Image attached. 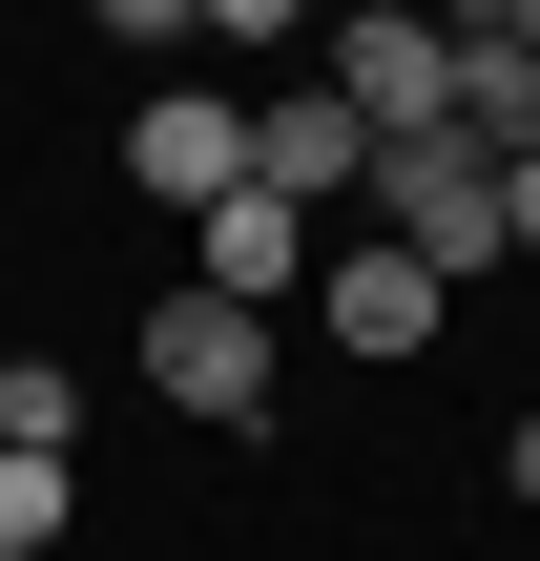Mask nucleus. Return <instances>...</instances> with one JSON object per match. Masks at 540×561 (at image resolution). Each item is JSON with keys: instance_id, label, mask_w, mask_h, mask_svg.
<instances>
[{"instance_id": "f03ea898", "label": "nucleus", "mask_w": 540, "mask_h": 561, "mask_svg": "<svg viewBox=\"0 0 540 561\" xmlns=\"http://www.w3.org/2000/svg\"><path fill=\"white\" fill-rule=\"evenodd\" d=\"M375 250H416L437 291H479L520 229H499V167L458 146V125H416V146H375Z\"/></svg>"}, {"instance_id": "7ed1b4c3", "label": "nucleus", "mask_w": 540, "mask_h": 561, "mask_svg": "<svg viewBox=\"0 0 540 561\" xmlns=\"http://www.w3.org/2000/svg\"><path fill=\"white\" fill-rule=\"evenodd\" d=\"M146 396H166V416H208V437H250V416H271V312L166 291V312H146Z\"/></svg>"}, {"instance_id": "9d476101", "label": "nucleus", "mask_w": 540, "mask_h": 561, "mask_svg": "<svg viewBox=\"0 0 540 561\" xmlns=\"http://www.w3.org/2000/svg\"><path fill=\"white\" fill-rule=\"evenodd\" d=\"M62 520H83V458H0V561H42Z\"/></svg>"}, {"instance_id": "39448f33", "label": "nucleus", "mask_w": 540, "mask_h": 561, "mask_svg": "<svg viewBox=\"0 0 540 561\" xmlns=\"http://www.w3.org/2000/svg\"><path fill=\"white\" fill-rule=\"evenodd\" d=\"M250 187H271V208H354V187H375V125H354L333 83H271V104H250Z\"/></svg>"}, {"instance_id": "9b49d317", "label": "nucleus", "mask_w": 540, "mask_h": 561, "mask_svg": "<svg viewBox=\"0 0 540 561\" xmlns=\"http://www.w3.org/2000/svg\"><path fill=\"white\" fill-rule=\"evenodd\" d=\"M333 0H187V42H229V62H271V42H312Z\"/></svg>"}, {"instance_id": "4468645a", "label": "nucleus", "mask_w": 540, "mask_h": 561, "mask_svg": "<svg viewBox=\"0 0 540 561\" xmlns=\"http://www.w3.org/2000/svg\"><path fill=\"white\" fill-rule=\"evenodd\" d=\"M437 21H458V0H437Z\"/></svg>"}, {"instance_id": "1a4fd4ad", "label": "nucleus", "mask_w": 540, "mask_h": 561, "mask_svg": "<svg viewBox=\"0 0 540 561\" xmlns=\"http://www.w3.org/2000/svg\"><path fill=\"white\" fill-rule=\"evenodd\" d=\"M0 458H83V375L62 354H0Z\"/></svg>"}, {"instance_id": "f8f14e48", "label": "nucleus", "mask_w": 540, "mask_h": 561, "mask_svg": "<svg viewBox=\"0 0 540 561\" xmlns=\"http://www.w3.org/2000/svg\"><path fill=\"white\" fill-rule=\"evenodd\" d=\"M499 229H520V250H540V167H499Z\"/></svg>"}, {"instance_id": "423d86ee", "label": "nucleus", "mask_w": 540, "mask_h": 561, "mask_svg": "<svg viewBox=\"0 0 540 561\" xmlns=\"http://www.w3.org/2000/svg\"><path fill=\"white\" fill-rule=\"evenodd\" d=\"M187 291H229V312H291V291H312V208H271V187L187 208Z\"/></svg>"}, {"instance_id": "f257e3e1", "label": "nucleus", "mask_w": 540, "mask_h": 561, "mask_svg": "<svg viewBox=\"0 0 540 561\" xmlns=\"http://www.w3.org/2000/svg\"><path fill=\"white\" fill-rule=\"evenodd\" d=\"M312 42H333L312 83H333V104H354L375 146H416V125H458V21H437V0H333Z\"/></svg>"}, {"instance_id": "ddd939ff", "label": "nucleus", "mask_w": 540, "mask_h": 561, "mask_svg": "<svg viewBox=\"0 0 540 561\" xmlns=\"http://www.w3.org/2000/svg\"><path fill=\"white\" fill-rule=\"evenodd\" d=\"M499 479H520V500H540V416H520V437H499Z\"/></svg>"}, {"instance_id": "0eeeda50", "label": "nucleus", "mask_w": 540, "mask_h": 561, "mask_svg": "<svg viewBox=\"0 0 540 561\" xmlns=\"http://www.w3.org/2000/svg\"><path fill=\"white\" fill-rule=\"evenodd\" d=\"M312 312H333V333L395 375V354H437V312H458V291H437L416 250H312Z\"/></svg>"}, {"instance_id": "6e6552de", "label": "nucleus", "mask_w": 540, "mask_h": 561, "mask_svg": "<svg viewBox=\"0 0 540 561\" xmlns=\"http://www.w3.org/2000/svg\"><path fill=\"white\" fill-rule=\"evenodd\" d=\"M458 146L479 167H540V62L520 42H458Z\"/></svg>"}, {"instance_id": "20e7f679", "label": "nucleus", "mask_w": 540, "mask_h": 561, "mask_svg": "<svg viewBox=\"0 0 540 561\" xmlns=\"http://www.w3.org/2000/svg\"><path fill=\"white\" fill-rule=\"evenodd\" d=\"M125 187H146V208H229V187H250V104H229V83H146V104H125Z\"/></svg>"}]
</instances>
